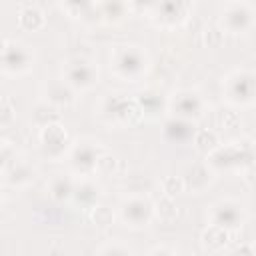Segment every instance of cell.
I'll list each match as a JSON object with an SVG mask.
<instances>
[{
    "label": "cell",
    "instance_id": "cell-12",
    "mask_svg": "<svg viewBox=\"0 0 256 256\" xmlns=\"http://www.w3.org/2000/svg\"><path fill=\"white\" fill-rule=\"evenodd\" d=\"M94 170H96L98 174H102V176L112 174V172L116 170V158L110 156V154H102V156H98L96 162H94Z\"/></svg>",
    "mask_w": 256,
    "mask_h": 256
},
{
    "label": "cell",
    "instance_id": "cell-8",
    "mask_svg": "<svg viewBox=\"0 0 256 256\" xmlns=\"http://www.w3.org/2000/svg\"><path fill=\"white\" fill-rule=\"evenodd\" d=\"M20 26L26 30H36L44 24V14L34 6V4H22V12H20Z\"/></svg>",
    "mask_w": 256,
    "mask_h": 256
},
{
    "label": "cell",
    "instance_id": "cell-9",
    "mask_svg": "<svg viewBox=\"0 0 256 256\" xmlns=\"http://www.w3.org/2000/svg\"><path fill=\"white\" fill-rule=\"evenodd\" d=\"M46 92H48L52 104H70V102L74 100L72 90H70L64 82H60V80H52V82L46 86Z\"/></svg>",
    "mask_w": 256,
    "mask_h": 256
},
{
    "label": "cell",
    "instance_id": "cell-19",
    "mask_svg": "<svg viewBox=\"0 0 256 256\" xmlns=\"http://www.w3.org/2000/svg\"><path fill=\"white\" fill-rule=\"evenodd\" d=\"M6 46H8V44H6V40H4V36H0V54H2L4 50H6Z\"/></svg>",
    "mask_w": 256,
    "mask_h": 256
},
{
    "label": "cell",
    "instance_id": "cell-4",
    "mask_svg": "<svg viewBox=\"0 0 256 256\" xmlns=\"http://www.w3.org/2000/svg\"><path fill=\"white\" fill-rule=\"evenodd\" d=\"M128 50H120L118 52V58H116V70H118V74L122 72V68H126L128 66V62H130V76L134 74V72H140L142 70V64H144V60H142V54L138 52V50H134L132 46H126ZM146 66V64H144Z\"/></svg>",
    "mask_w": 256,
    "mask_h": 256
},
{
    "label": "cell",
    "instance_id": "cell-3",
    "mask_svg": "<svg viewBox=\"0 0 256 256\" xmlns=\"http://www.w3.org/2000/svg\"><path fill=\"white\" fill-rule=\"evenodd\" d=\"M124 220L130 222L132 226H142L150 220V214H152V206L142 200V198H134L130 200V204L124 206Z\"/></svg>",
    "mask_w": 256,
    "mask_h": 256
},
{
    "label": "cell",
    "instance_id": "cell-11",
    "mask_svg": "<svg viewBox=\"0 0 256 256\" xmlns=\"http://www.w3.org/2000/svg\"><path fill=\"white\" fill-rule=\"evenodd\" d=\"M194 144H196L200 150H204V152H212V150L216 148V144H218V138H216L214 132L198 130V132L194 134Z\"/></svg>",
    "mask_w": 256,
    "mask_h": 256
},
{
    "label": "cell",
    "instance_id": "cell-6",
    "mask_svg": "<svg viewBox=\"0 0 256 256\" xmlns=\"http://www.w3.org/2000/svg\"><path fill=\"white\" fill-rule=\"evenodd\" d=\"M182 180H184V186H190L192 190H202L210 182V170L202 164H196L188 170L186 178H182Z\"/></svg>",
    "mask_w": 256,
    "mask_h": 256
},
{
    "label": "cell",
    "instance_id": "cell-5",
    "mask_svg": "<svg viewBox=\"0 0 256 256\" xmlns=\"http://www.w3.org/2000/svg\"><path fill=\"white\" fill-rule=\"evenodd\" d=\"M226 242H228V230L216 224L208 226L202 234V244L206 250H220L222 246H226Z\"/></svg>",
    "mask_w": 256,
    "mask_h": 256
},
{
    "label": "cell",
    "instance_id": "cell-10",
    "mask_svg": "<svg viewBox=\"0 0 256 256\" xmlns=\"http://www.w3.org/2000/svg\"><path fill=\"white\" fill-rule=\"evenodd\" d=\"M178 102H184V106H180L178 108V114H182V116H198V112H200V100L196 98V94H192V92H182L178 98H176Z\"/></svg>",
    "mask_w": 256,
    "mask_h": 256
},
{
    "label": "cell",
    "instance_id": "cell-16",
    "mask_svg": "<svg viewBox=\"0 0 256 256\" xmlns=\"http://www.w3.org/2000/svg\"><path fill=\"white\" fill-rule=\"evenodd\" d=\"M92 220H94L98 226L106 228V226L112 224L114 216H112V212H110L106 206H94V210H92Z\"/></svg>",
    "mask_w": 256,
    "mask_h": 256
},
{
    "label": "cell",
    "instance_id": "cell-7",
    "mask_svg": "<svg viewBox=\"0 0 256 256\" xmlns=\"http://www.w3.org/2000/svg\"><path fill=\"white\" fill-rule=\"evenodd\" d=\"M80 66L74 70V72H70L68 74V82L72 84V86H80V88H88V86H92L94 84V80H96V72H94V68L90 66V64H86V62H78Z\"/></svg>",
    "mask_w": 256,
    "mask_h": 256
},
{
    "label": "cell",
    "instance_id": "cell-1",
    "mask_svg": "<svg viewBox=\"0 0 256 256\" xmlns=\"http://www.w3.org/2000/svg\"><path fill=\"white\" fill-rule=\"evenodd\" d=\"M214 224L220 228H226V230L242 226V212H240L238 204L220 202L218 206H214Z\"/></svg>",
    "mask_w": 256,
    "mask_h": 256
},
{
    "label": "cell",
    "instance_id": "cell-15",
    "mask_svg": "<svg viewBox=\"0 0 256 256\" xmlns=\"http://www.w3.org/2000/svg\"><path fill=\"white\" fill-rule=\"evenodd\" d=\"M72 192H74V190H72L70 180H64V178H56V180H54V184H52V196H54V198H58V200L68 198Z\"/></svg>",
    "mask_w": 256,
    "mask_h": 256
},
{
    "label": "cell",
    "instance_id": "cell-2",
    "mask_svg": "<svg viewBox=\"0 0 256 256\" xmlns=\"http://www.w3.org/2000/svg\"><path fill=\"white\" fill-rule=\"evenodd\" d=\"M66 130L60 126V124H48L42 128V142H44V148L48 150V154L56 156L62 152V148L66 146Z\"/></svg>",
    "mask_w": 256,
    "mask_h": 256
},
{
    "label": "cell",
    "instance_id": "cell-17",
    "mask_svg": "<svg viewBox=\"0 0 256 256\" xmlns=\"http://www.w3.org/2000/svg\"><path fill=\"white\" fill-rule=\"evenodd\" d=\"M184 190V180L182 178H178V176H168L166 180H164V192H166V196H174V194H180Z\"/></svg>",
    "mask_w": 256,
    "mask_h": 256
},
{
    "label": "cell",
    "instance_id": "cell-14",
    "mask_svg": "<svg viewBox=\"0 0 256 256\" xmlns=\"http://www.w3.org/2000/svg\"><path fill=\"white\" fill-rule=\"evenodd\" d=\"M156 206H158V214H160L164 220H172V218L176 216V204L172 202V198H170V196H166V194H164V196L158 200V204H156Z\"/></svg>",
    "mask_w": 256,
    "mask_h": 256
},
{
    "label": "cell",
    "instance_id": "cell-18",
    "mask_svg": "<svg viewBox=\"0 0 256 256\" xmlns=\"http://www.w3.org/2000/svg\"><path fill=\"white\" fill-rule=\"evenodd\" d=\"M204 42L212 48V46H218L220 42H222V32L216 28V26H208L206 30H204Z\"/></svg>",
    "mask_w": 256,
    "mask_h": 256
},
{
    "label": "cell",
    "instance_id": "cell-13",
    "mask_svg": "<svg viewBox=\"0 0 256 256\" xmlns=\"http://www.w3.org/2000/svg\"><path fill=\"white\" fill-rule=\"evenodd\" d=\"M14 122V104L10 96L0 98V126H10Z\"/></svg>",
    "mask_w": 256,
    "mask_h": 256
}]
</instances>
